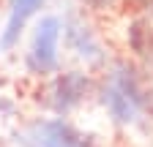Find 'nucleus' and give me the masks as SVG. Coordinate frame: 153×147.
Masks as SVG:
<instances>
[{"label": "nucleus", "mask_w": 153, "mask_h": 147, "mask_svg": "<svg viewBox=\"0 0 153 147\" xmlns=\"http://www.w3.org/2000/svg\"><path fill=\"white\" fill-rule=\"evenodd\" d=\"M60 33H63V22L57 16H44L36 25L33 33V44L27 52V68L30 74H52L57 68V46H60Z\"/></svg>", "instance_id": "obj_1"}, {"label": "nucleus", "mask_w": 153, "mask_h": 147, "mask_svg": "<svg viewBox=\"0 0 153 147\" xmlns=\"http://www.w3.org/2000/svg\"><path fill=\"white\" fill-rule=\"evenodd\" d=\"M25 139L33 142V147H90V136H85L82 131H76L74 125L63 120L36 123Z\"/></svg>", "instance_id": "obj_3"}, {"label": "nucleus", "mask_w": 153, "mask_h": 147, "mask_svg": "<svg viewBox=\"0 0 153 147\" xmlns=\"http://www.w3.org/2000/svg\"><path fill=\"white\" fill-rule=\"evenodd\" d=\"M126 41H128V49L140 60L153 63V19L150 16H145V14L134 16L126 27Z\"/></svg>", "instance_id": "obj_7"}, {"label": "nucleus", "mask_w": 153, "mask_h": 147, "mask_svg": "<svg viewBox=\"0 0 153 147\" xmlns=\"http://www.w3.org/2000/svg\"><path fill=\"white\" fill-rule=\"evenodd\" d=\"M63 33H66L68 49L76 57H82L88 63H104V49H101L99 38H96V33L90 30V25H85L76 16H68L66 25H63Z\"/></svg>", "instance_id": "obj_4"}, {"label": "nucleus", "mask_w": 153, "mask_h": 147, "mask_svg": "<svg viewBox=\"0 0 153 147\" xmlns=\"http://www.w3.org/2000/svg\"><path fill=\"white\" fill-rule=\"evenodd\" d=\"M134 6H137L145 16H150V19H153V0H134Z\"/></svg>", "instance_id": "obj_9"}, {"label": "nucleus", "mask_w": 153, "mask_h": 147, "mask_svg": "<svg viewBox=\"0 0 153 147\" xmlns=\"http://www.w3.org/2000/svg\"><path fill=\"white\" fill-rule=\"evenodd\" d=\"M82 6H88L90 11H109L118 6V0H79Z\"/></svg>", "instance_id": "obj_8"}, {"label": "nucleus", "mask_w": 153, "mask_h": 147, "mask_svg": "<svg viewBox=\"0 0 153 147\" xmlns=\"http://www.w3.org/2000/svg\"><path fill=\"white\" fill-rule=\"evenodd\" d=\"M44 6V0H11V8H8V22H6V30L0 35V46L3 49H11L19 35H22L27 19Z\"/></svg>", "instance_id": "obj_5"}, {"label": "nucleus", "mask_w": 153, "mask_h": 147, "mask_svg": "<svg viewBox=\"0 0 153 147\" xmlns=\"http://www.w3.org/2000/svg\"><path fill=\"white\" fill-rule=\"evenodd\" d=\"M101 104L107 106L112 123H118V125H131V123H137V117L142 115L140 106L134 104L126 93H120L112 82H107L101 87Z\"/></svg>", "instance_id": "obj_6"}, {"label": "nucleus", "mask_w": 153, "mask_h": 147, "mask_svg": "<svg viewBox=\"0 0 153 147\" xmlns=\"http://www.w3.org/2000/svg\"><path fill=\"white\" fill-rule=\"evenodd\" d=\"M93 90V79L82 71H68L55 76L47 87V106L52 109L55 115H66L71 112L74 106H79Z\"/></svg>", "instance_id": "obj_2"}]
</instances>
